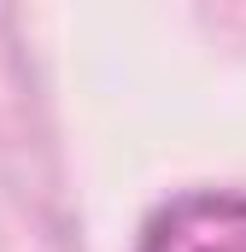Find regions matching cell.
Wrapping results in <instances>:
<instances>
[{
	"label": "cell",
	"mask_w": 246,
	"mask_h": 252,
	"mask_svg": "<svg viewBox=\"0 0 246 252\" xmlns=\"http://www.w3.org/2000/svg\"><path fill=\"white\" fill-rule=\"evenodd\" d=\"M135 252H246V193H176L147 217Z\"/></svg>",
	"instance_id": "obj_1"
}]
</instances>
